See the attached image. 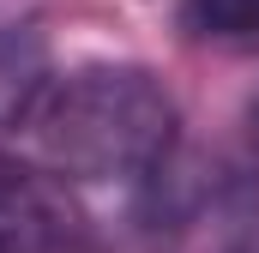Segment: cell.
Listing matches in <instances>:
<instances>
[{"label": "cell", "instance_id": "obj_3", "mask_svg": "<svg viewBox=\"0 0 259 253\" xmlns=\"http://www.w3.org/2000/svg\"><path fill=\"white\" fill-rule=\"evenodd\" d=\"M42 85H49V78H42V43H36L24 24L0 18V126L24 121V109L36 103Z\"/></svg>", "mask_w": 259, "mask_h": 253}, {"label": "cell", "instance_id": "obj_5", "mask_svg": "<svg viewBox=\"0 0 259 253\" xmlns=\"http://www.w3.org/2000/svg\"><path fill=\"white\" fill-rule=\"evenodd\" d=\"M247 126H253V145H259V103H253V115H247Z\"/></svg>", "mask_w": 259, "mask_h": 253}, {"label": "cell", "instance_id": "obj_1", "mask_svg": "<svg viewBox=\"0 0 259 253\" xmlns=\"http://www.w3.org/2000/svg\"><path fill=\"white\" fill-rule=\"evenodd\" d=\"M18 126L30 133V151L49 175L127 181L169 157L175 103L145 66H78L49 78Z\"/></svg>", "mask_w": 259, "mask_h": 253}, {"label": "cell", "instance_id": "obj_2", "mask_svg": "<svg viewBox=\"0 0 259 253\" xmlns=\"http://www.w3.org/2000/svg\"><path fill=\"white\" fill-rule=\"evenodd\" d=\"M72 235L78 211L61 181L24 157H0V253H61Z\"/></svg>", "mask_w": 259, "mask_h": 253}, {"label": "cell", "instance_id": "obj_4", "mask_svg": "<svg viewBox=\"0 0 259 253\" xmlns=\"http://www.w3.org/2000/svg\"><path fill=\"white\" fill-rule=\"evenodd\" d=\"M181 24L211 43H235L259 30V0H181Z\"/></svg>", "mask_w": 259, "mask_h": 253}]
</instances>
